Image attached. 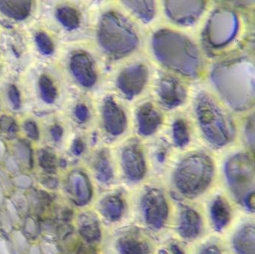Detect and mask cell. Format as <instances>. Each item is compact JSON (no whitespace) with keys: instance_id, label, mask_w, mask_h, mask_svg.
<instances>
[{"instance_id":"cell-31","label":"cell","mask_w":255,"mask_h":254,"mask_svg":"<svg viewBox=\"0 0 255 254\" xmlns=\"http://www.w3.org/2000/svg\"><path fill=\"white\" fill-rule=\"evenodd\" d=\"M16 152L17 155L20 157V159L23 160L24 162L30 164L32 159V153L29 146L26 143H20L16 148Z\"/></svg>"},{"instance_id":"cell-15","label":"cell","mask_w":255,"mask_h":254,"mask_svg":"<svg viewBox=\"0 0 255 254\" xmlns=\"http://www.w3.org/2000/svg\"><path fill=\"white\" fill-rule=\"evenodd\" d=\"M138 132L144 136L153 134L162 123V117L150 103H144L137 112Z\"/></svg>"},{"instance_id":"cell-35","label":"cell","mask_w":255,"mask_h":254,"mask_svg":"<svg viewBox=\"0 0 255 254\" xmlns=\"http://www.w3.org/2000/svg\"><path fill=\"white\" fill-rule=\"evenodd\" d=\"M75 115L79 121L85 122L89 117V109L84 105H78L76 107Z\"/></svg>"},{"instance_id":"cell-2","label":"cell","mask_w":255,"mask_h":254,"mask_svg":"<svg viewBox=\"0 0 255 254\" xmlns=\"http://www.w3.org/2000/svg\"><path fill=\"white\" fill-rule=\"evenodd\" d=\"M152 46L157 59L168 68L189 77H195L199 73V51L183 34L171 30H159L153 36Z\"/></svg>"},{"instance_id":"cell-7","label":"cell","mask_w":255,"mask_h":254,"mask_svg":"<svg viewBox=\"0 0 255 254\" xmlns=\"http://www.w3.org/2000/svg\"><path fill=\"white\" fill-rule=\"evenodd\" d=\"M239 20L235 12L228 8L215 10L209 19L204 33L207 46L219 49L229 44L237 36Z\"/></svg>"},{"instance_id":"cell-20","label":"cell","mask_w":255,"mask_h":254,"mask_svg":"<svg viewBox=\"0 0 255 254\" xmlns=\"http://www.w3.org/2000/svg\"><path fill=\"white\" fill-rule=\"evenodd\" d=\"M101 213L109 221H118L124 213L123 200L118 196H110L105 197L100 205Z\"/></svg>"},{"instance_id":"cell-40","label":"cell","mask_w":255,"mask_h":254,"mask_svg":"<svg viewBox=\"0 0 255 254\" xmlns=\"http://www.w3.org/2000/svg\"><path fill=\"white\" fill-rule=\"evenodd\" d=\"M200 254H223L222 251L219 249L218 247L215 245H211V246L207 247L201 251Z\"/></svg>"},{"instance_id":"cell-11","label":"cell","mask_w":255,"mask_h":254,"mask_svg":"<svg viewBox=\"0 0 255 254\" xmlns=\"http://www.w3.org/2000/svg\"><path fill=\"white\" fill-rule=\"evenodd\" d=\"M122 164L128 179L138 182L146 172L145 160L139 145L133 143L125 146L122 154Z\"/></svg>"},{"instance_id":"cell-21","label":"cell","mask_w":255,"mask_h":254,"mask_svg":"<svg viewBox=\"0 0 255 254\" xmlns=\"http://www.w3.org/2000/svg\"><path fill=\"white\" fill-rule=\"evenodd\" d=\"M122 2L143 22H150L154 17L156 6L153 1H123Z\"/></svg>"},{"instance_id":"cell-6","label":"cell","mask_w":255,"mask_h":254,"mask_svg":"<svg viewBox=\"0 0 255 254\" xmlns=\"http://www.w3.org/2000/svg\"><path fill=\"white\" fill-rule=\"evenodd\" d=\"M225 171L234 195L244 202L246 197L255 191V168L252 158L246 153L235 154L227 161Z\"/></svg>"},{"instance_id":"cell-26","label":"cell","mask_w":255,"mask_h":254,"mask_svg":"<svg viewBox=\"0 0 255 254\" xmlns=\"http://www.w3.org/2000/svg\"><path fill=\"white\" fill-rule=\"evenodd\" d=\"M173 137L175 144L180 147H183L189 143V130L183 120H177L173 124Z\"/></svg>"},{"instance_id":"cell-36","label":"cell","mask_w":255,"mask_h":254,"mask_svg":"<svg viewBox=\"0 0 255 254\" xmlns=\"http://www.w3.org/2000/svg\"><path fill=\"white\" fill-rule=\"evenodd\" d=\"M254 118L252 117L251 120H249V123H248L247 129H246V135H247L248 140H249V143H251L252 146H254V140H255V132H254Z\"/></svg>"},{"instance_id":"cell-14","label":"cell","mask_w":255,"mask_h":254,"mask_svg":"<svg viewBox=\"0 0 255 254\" xmlns=\"http://www.w3.org/2000/svg\"><path fill=\"white\" fill-rule=\"evenodd\" d=\"M71 71L77 80L83 86L90 88L97 80L96 72L93 63L89 56L84 53L74 55L71 59Z\"/></svg>"},{"instance_id":"cell-23","label":"cell","mask_w":255,"mask_h":254,"mask_svg":"<svg viewBox=\"0 0 255 254\" xmlns=\"http://www.w3.org/2000/svg\"><path fill=\"white\" fill-rule=\"evenodd\" d=\"M74 191L78 203L84 205L89 201L92 197V188L89 181L84 175L80 174L74 176Z\"/></svg>"},{"instance_id":"cell-18","label":"cell","mask_w":255,"mask_h":254,"mask_svg":"<svg viewBox=\"0 0 255 254\" xmlns=\"http://www.w3.org/2000/svg\"><path fill=\"white\" fill-rule=\"evenodd\" d=\"M212 221L218 231L223 230L231 220V209L226 200L218 197L212 204L210 209Z\"/></svg>"},{"instance_id":"cell-5","label":"cell","mask_w":255,"mask_h":254,"mask_svg":"<svg viewBox=\"0 0 255 254\" xmlns=\"http://www.w3.org/2000/svg\"><path fill=\"white\" fill-rule=\"evenodd\" d=\"M213 173V161L208 155L192 154L182 160L177 166L174 172V184L182 194L195 197L209 186Z\"/></svg>"},{"instance_id":"cell-3","label":"cell","mask_w":255,"mask_h":254,"mask_svg":"<svg viewBox=\"0 0 255 254\" xmlns=\"http://www.w3.org/2000/svg\"><path fill=\"white\" fill-rule=\"evenodd\" d=\"M98 37L104 51L115 58L130 53L138 42L132 25L122 15L113 11L107 12L101 17Z\"/></svg>"},{"instance_id":"cell-19","label":"cell","mask_w":255,"mask_h":254,"mask_svg":"<svg viewBox=\"0 0 255 254\" xmlns=\"http://www.w3.org/2000/svg\"><path fill=\"white\" fill-rule=\"evenodd\" d=\"M32 1L27 0L20 1H0V10L10 17L17 20H23L30 13Z\"/></svg>"},{"instance_id":"cell-38","label":"cell","mask_w":255,"mask_h":254,"mask_svg":"<svg viewBox=\"0 0 255 254\" xmlns=\"http://www.w3.org/2000/svg\"><path fill=\"white\" fill-rule=\"evenodd\" d=\"M50 132H51L53 139L56 141H59L62 138V134H63V129L60 126H54V127H52Z\"/></svg>"},{"instance_id":"cell-41","label":"cell","mask_w":255,"mask_h":254,"mask_svg":"<svg viewBox=\"0 0 255 254\" xmlns=\"http://www.w3.org/2000/svg\"><path fill=\"white\" fill-rule=\"evenodd\" d=\"M0 254H11L7 248L5 242L0 239Z\"/></svg>"},{"instance_id":"cell-9","label":"cell","mask_w":255,"mask_h":254,"mask_svg":"<svg viewBox=\"0 0 255 254\" xmlns=\"http://www.w3.org/2000/svg\"><path fill=\"white\" fill-rule=\"evenodd\" d=\"M148 79V69L144 64H136L122 70L117 79V86L128 99H132L144 89Z\"/></svg>"},{"instance_id":"cell-37","label":"cell","mask_w":255,"mask_h":254,"mask_svg":"<svg viewBox=\"0 0 255 254\" xmlns=\"http://www.w3.org/2000/svg\"><path fill=\"white\" fill-rule=\"evenodd\" d=\"M85 149V144L83 140L80 138H77L74 140L72 145V151L74 153L77 155H81Z\"/></svg>"},{"instance_id":"cell-30","label":"cell","mask_w":255,"mask_h":254,"mask_svg":"<svg viewBox=\"0 0 255 254\" xmlns=\"http://www.w3.org/2000/svg\"><path fill=\"white\" fill-rule=\"evenodd\" d=\"M39 162L41 167L47 171H54L56 169V157L48 151L41 150L40 152Z\"/></svg>"},{"instance_id":"cell-8","label":"cell","mask_w":255,"mask_h":254,"mask_svg":"<svg viewBox=\"0 0 255 254\" xmlns=\"http://www.w3.org/2000/svg\"><path fill=\"white\" fill-rule=\"evenodd\" d=\"M142 209L146 223L153 229H160L166 221L168 205L162 191L156 188L147 190L142 198Z\"/></svg>"},{"instance_id":"cell-4","label":"cell","mask_w":255,"mask_h":254,"mask_svg":"<svg viewBox=\"0 0 255 254\" xmlns=\"http://www.w3.org/2000/svg\"><path fill=\"white\" fill-rule=\"evenodd\" d=\"M195 103L198 122L206 139L217 147L229 143L235 133L234 124L229 117L205 93L198 94Z\"/></svg>"},{"instance_id":"cell-32","label":"cell","mask_w":255,"mask_h":254,"mask_svg":"<svg viewBox=\"0 0 255 254\" xmlns=\"http://www.w3.org/2000/svg\"><path fill=\"white\" fill-rule=\"evenodd\" d=\"M0 127L2 129L8 131L9 133H15L17 130L15 123L8 117H2L0 119Z\"/></svg>"},{"instance_id":"cell-12","label":"cell","mask_w":255,"mask_h":254,"mask_svg":"<svg viewBox=\"0 0 255 254\" xmlns=\"http://www.w3.org/2000/svg\"><path fill=\"white\" fill-rule=\"evenodd\" d=\"M157 93L161 103L168 109L180 106L186 98V88L172 76H167L160 79Z\"/></svg>"},{"instance_id":"cell-33","label":"cell","mask_w":255,"mask_h":254,"mask_svg":"<svg viewBox=\"0 0 255 254\" xmlns=\"http://www.w3.org/2000/svg\"><path fill=\"white\" fill-rule=\"evenodd\" d=\"M8 97L12 103L14 109H18L20 107V96L17 88L14 85L10 87L8 90Z\"/></svg>"},{"instance_id":"cell-28","label":"cell","mask_w":255,"mask_h":254,"mask_svg":"<svg viewBox=\"0 0 255 254\" xmlns=\"http://www.w3.org/2000/svg\"><path fill=\"white\" fill-rule=\"evenodd\" d=\"M83 230L85 235L92 240H96L101 236L99 224L95 215L90 213L85 215V223L83 224Z\"/></svg>"},{"instance_id":"cell-16","label":"cell","mask_w":255,"mask_h":254,"mask_svg":"<svg viewBox=\"0 0 255 254\" xmlns=\"http://www.w3.org/2000/svg\"><path fill=\"white\" fill-rule=\"evenodd\" d=\"M201 219L198 212L194 209L183 206L180 215L178 231L185 239L196 238L201 233Z\"/></svg>"},{"instance_id":"cell-42","label":"cell","mask_w":255,"mask_h":254,"mask_svg":"<svg viewBox=\"0 0 255 254\" xmlns=\"http://www.w3.org/2000/svg\"><path fill=\"white\" fill-rule=\"evenodd\" d=\"M171 250L174 254H185L184 252L179 248L178 245H172L171 246Z\"/></svg>"},{"instance_id":"cell-24","label":"cell","mask_w":255,"mask_h":254,"mask_svg":"<svg viewBox=\"0 0 255 254\" xmlns=\"http://www.w3.org/2000/svg\"><path fill=\"white\" fill-rule=\"evenodd\" d=\"M56 17L59 22L69 29H75L80 25V16L78 12L68 6L59 7L56 11Z\"/></svg>"},{"instance_id":"cell-1","label":"cell","mask_w":255,"mask_h":254,"mask_svg":"<svg viewBox=\"0 0 255 254\" xmlns=\"http://www.w3.org/2000/svg\"><path fill=\"white\" fill-rule=\"evenodd\" d=\"M211 79L224 100L233 109L244 111L255 100V67L245 58L225 61L215 66Z\"/></svg>"},{"instance_id":"cell-39","label":"cell","mask_w":255,"mask_h":254,"mask_svg":"<svg viewBox=\"0 0 255 254\" xmlns=\"http://www.w3.org/2000/svg\"><path fill=\"white\" fill-rule=\"evenodd\" d=\"M245 205L249 210L254 212L255 211V191L250 193L247 197H246L244 200Z\"/></svg>"},{"instance_id":"cell-22","label":"cell","mask_w":255,"mask_h":254,"mask_svg":"<svg viewBox=\"0 0 255 254\" xmlns=\"http://www.w3.org/2000/svg\"><path fill=\"white\" fill-rule=\"evenodd\" d=\"M96 176L100 182L108 183L113 178V170L108 152L101 151L97 157L95 164Z\"/></svg>"},{"instance_id":"cell-27","label":"cell","mask_w":255,"mask_h":254,"mask_svg":"<svg viewBox=\"0 0 255 254\" xmlns=\"http://www.w3.org/2000/svg\"><path fill=\"white\" fill-rule=\"evenodd\" d=\"M39 88L44 101L47 103H53L55 101L57 91L53 82L47 76H41L39 80Z\"/></svg>"},{"instance_id":"cell-34","label":"cell","mask_w":255,"mask_h":254,"mask_svg":"<svg viewBox=\"0 0 255 254\" xmlns=\"http://www.w3.org/2000/svg\"><path fill=\"white\" fill-rule=\"evenodd\" d=\"M25 131L30 138L38 140L39 137L38 127L33 121H27L24 125Z\"/></svg>"},{"instance_id":"cell-17","label":"cell","mask_w":255,"mask_h":254,"mask_svg":"<svg viewBox=\"0 0 255 254\" xmlns=\"http://www.w3.org/2000/svg\"><path fill=\"white\" fill-rule=\"evenodd\" d=\"M255 231L254 226H246L234 238V247L238 254H255Z\"/></svg>"},{"instance_id":"cell-10","label":"cell","mask_w":255,"mask_h":254,"mask_svg":"<svg viewBox=\"0 0 255 254\" xmlns=\"http://www.w3.org/2000/svg\"><path fill=\"white\" fill-rule=\"evenodd\" d=\"M204 1H166L167 15L174 22L181 25H190L198 19L205 8Z\"/></svg>"},{"instance_id":"cell-25","label":"cell","mask_w":255,"mask_h":254,"mask_svg":"<svg viewBox=\"0 0 255 254\" xmlns=\"http://www.w3.org/2000/svg\"><path fill=\"white\" fill-rule=\"evenodd\" d=\"M119 251L122 254H147L145 244L134 238H123L119 241Z\"/></svg>"},{"instance_id":"cell-29","label":"cell","mask_w":255,"mask_h":254,"mask_svg":"<svg viewBox=\"0 0 255 254\" xmlns=\"http://www.w3.org/2000/svg\"><path fill=\"white\" fill-rule=\"evenodd\" d=\"M35 42L39 50L44 55H51L54 51L53 41L46 33H37L35 35Z\"/></svg>"},{"instance_id":"cell-13","label":"cell","mask_w":255,"mask_h":254,"mask_svg":"<svg viewBox=\"0 0 255 254\" xmlns=\"http://www.w3.org/2000/svg\"><path fill=\"white\" fill-rule=\"evenodd\" d=\"M103 118L106 130L112 135H120L126 129V115L113 97H108L104 100Z\"/></svg>"}]
</instances>
